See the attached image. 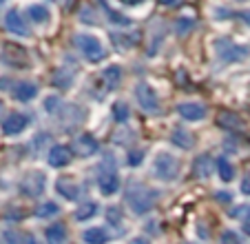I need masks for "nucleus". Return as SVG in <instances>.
<instances>
[{"label":"nucleus","instance_id":"nucleus-22","mask_svg":"<svg viewBox=\"0 0 250 244\" xmlns=\"http://www.w3.org/2000/svg\"><path fill=\"white\" fill-rule=\"evenodd\" d=\"M173 142L177 146H182V149H190V146H193V136H190L188 131H186V129H175L173 131Z\"/></svg>","mask_w":250,"mask_h":244},{"label":"nucleus","instance_id":"nucleus-6","mask_svg":"<svg viewBox=\"0 0 250 244\" xmlns=\"http://www.w3.org/2000/svg\"><path fill=\"white\" fill-rule=\"evenodd\" d=\"M44 187H47V180H44V175L40 173V171H36V173H27L22 178V182H20V189H22V193H24V195H29V197L42 195Z\"/></svg>","mask_w":250,"mask_h":244},{"label":"nucleus","instance_id":"nucleus-30","mask_svg":"<svg viewBox=\"0 0 250 244\" xmlns=\"http://www.w3.org/2000/svg\"><path fill=\"white\" fill-rule=\"evenodd\" d=\"M106 220H109L111 224H120V209H115V207L106 209Z\"/></svg>","mask_w":250,"mask_h":244},{"label":"nucleus","instance_id":"nucleus-16","mask_svg":"<svg viewBox=\"0 0 250 244\" xmlns=\"http://www.w3.org/2000/svg\"><path fill=\"white\" fill-rule=\"evenodd\" d=\"M82 240H84L86 244H106L109 242V233H106L102 226H91V229H86L84 233H82Z\"/></svg>","mask_w":250,"mask_h":244},{"label":"nucleus","instance_id":"nucleus-18","mask_svg":"<svg viewBox=\"0 0 250 244\" xmlns=\"http://www.w3.org/2000/svg\"><path fill=\"white\" fill-rule=\"evenodd\" d=\"M47 242L49 244H64L66 242V229H64V224L56 222V224L49 226V229H47Z\"/></svg>","mask_w":250,"mask_h":244},{"label":"nucleus","instance_id":"nucleus-2","mask_svg":"<svg viewBox=\"0 0 250 244\" xmlns=\"http://www.w3.org/2000/svg\"><path fill=\"white\" fill-rule=\"evenodd\" d=\"M73 43H76L78 51H82V56L89 62H100L106 56V49H104L102 40L98 36H93V33H78L73 38Z\"/></svg>","mask_w":250,"mask_h":244},{"label":"nucleus","instance_id":"nucleus-13","mask_svg":"<svg viewBox=\"0 0 250 244\" xmlns=\"http://www.w3.org/2000/svg\"><path fill=\"white\" fill-rule=\"evenodd\" d=\"M71 162V149L69 146H62L56 145L51 151H49V165L53 169H60V167H66Z\"/></svg>","mask_w":250,"mask_h":244},{"label":"nucleus","instance_id":"nucleus-23","mask_svg":"<svg viewBox=\"0 0 250 244\" xmlns=\"http://www.w3.org/2000/svg\"><path fill=\"white\" fill-rule=\"evenodd\" d=\"M219 124H222V127H226V129H239L241 127V120L235 116V113L224 111V113H219Z\"/></svg>","mask_w":250,"mask_h":244},{"label":"nucleus","instance_id":"nucleus-9","mask_svg":"<svg viewBox=\"0 0 250 244\" xmlns=\"http://www.w3.org/2000/svg\"><path fill=\"white\" fill-rule=\"evenodd\" d=\"M177 113H180L184 120H204L206 118V107H204L202 102H182L177 104Z\"/></svg>","mask_w":250,"mask_h":244},{"label":"nucleus","instance_id":"nucleus-24","mask_svg":"<svg viewBox=\"0 0 250 244\" xmlns=\"http://www.w3.org/2000/svg\"><path fill=\"white\" fill-rule=\"evenodd\" d=\"M60 213V207H58L56 202H44L42 207L38 209V218H53Z\"/></svg>","mask_w":250,"mask_h":244},{"label":"nucleus","instance_id":"nucleus-11","mask_svg":"<svg viewBox=\"0 0 250 244\" xmlns=\"http://www.w3.org/2000/svg\"><path fill=\"white\" fill-rule=\"evenodd\" d=\"M98 187H100V191H102L104 195H115V193H118V189H120L118 173H115L113 169H111V171H102V173H100V178H98Z\"/></svg>","mask_w":250,"mask_h":244},{"label":"nucleus","instance_id":"nucleus-17","mask_svg":"<svg viewBox=\"0 0 250 244\" xmlns=\"http://www.w3.org/2000/svg\"><path fill=\"white\" fill-rule=\"evenodd\" d=\"M102 80H104V85H106V89H115L120 85V80H122V69L118 65L106 67L102 71Z\"/></svg>","mask_w":250,"mask_h":244},{"label":"nucleus","instance_id":"nucleus-25","mask_svg":"<svg viewBox=\"0 0 250 244\" xmlns=\"http://www.w3.org/2000/svg\"><path fill=\"white\" fill-rule=\"evenodd\" d=\"M95 209H98V204H95V202H86V204H82V207L78 209L76 218H78V220H86V218L95 216Z\"/></svg>","mask_w":250,"mask_h":244},{"label":"nucleus","instance_id":"nucleus-26","mask_svg":"<svg viewBox=\"0 0 250 244\" xmlns=\"http://www.w3.org/2000/svg\"><path fill=\"white\" fill-rule=\"evenodd\" d=\"M113 116H115V120L118 122H124L128 118V107L124 102H115L113 104Z\"/></svg>","mask_w":250,"mask_h":244},{"label":"nucleus","instance_id":"nucleus-15","mask_svg":"<svg viewBox=\"0 0 250 244\" xmlns=\"http://www.w3.org/2000/svg\"><path fill=\"white\" fill-rule=\"evenodd\" d=\"M76 151L80 155H93L95 151H98V140H95L93 136H89V133H82L80 138L76 140Z\"/></svg>","mask_w":250,"mask_h":244},{"label":"nucleus","instance_id":"nucleus-34","mask_svg":"<svg viewBox=\"0 0 250 244\" xmlns=\"http://www.w3.org/2000/svg\"><path fill=\"white\" fill-rule=\"evenodd\" d=\"M241 189H244V191L250 195V178H246V180H244V184H241Z\"/></svg>","mask_w":250,"mask_h":244},{"label":"nucleus","instance_id":"nucleus-3","mask_svg":"<svg viewBox=\"0 0 250 244\" xmlns=\"http://www.w3.org/2000/svg\"><path fill=\"white\" fill-rule=\"evenodd\" d=\"M153 171H155V178L162 182H173L177 175H180V160L170 155L168 151H160L153 162Z\"/></svg>","mask_w":250,"mask_h":244},{"label":"nucleus","instance_id":"nucleus-36","mask_svg":"<svg viewBox=\"0 0 250 244\" xmlns=\"http://www.w3.org/2000/svg\"><path fill=\"white\" fill-rule=\"evenodd\" d=\"M131 244H148L146 240H142V238H135V240H131Z\"/></svg>","mask_w":250,"mask_h":244},{"label":"nucleus","instance_id":"nucleus-21","mask_svg":"<svg viewBox=\"0 0 250 244\" xmlns=\"http://www.w3.org/2000/svg\"><path fill=\"white\" fill-rule=\"evenodd\" d=\"M27 14L36 24H47L49 23V9L44 5H31L27 9Z\"/></svg>","mask_w":250,"mask_h":244},{"label":"nucleus","instance_id":"nucleus-1","mask_svg":"<svg viewBox=\"0 0 250 244\" xmlns=\"http://www.w3.org/2000/svg\"><path fill=\"white\" fill-rule=\"evenodd\" d=\"M126 202L128 207L137 213V216H144L153 209V202H155V193L151 189L142 187V184H131L126 191Z\"/></svg>","mask_w":250,"mask_h":244},{"label":"nucleus","instance_id":"nucleus-14","mask_svg":"<svg viewBox=\"0 0 250 244\" xmlns=\"http://www.w3.org/2000/svg\"><path fill=\"white\" fill-rule=\"evenodd\" d=\"M38 96V87L33 85V82H18L14 89V98L20 100V102H29Z\"/></svg>","mask_w":250,"mask_h":244},{"label":"nucleus","instance_id":"nucleus-39","mask_svg":"<svg viewBox=\"0 0 250 244\" xmlns=\"http://www.w3.org/2000/svg\"><path fill=\"white\" fill-rule=\"evenodd\" d=\"M162 2H164V5H175L177 0H162Z\"/></svg>","mask_w":250,"mask_h":244},{"label":"nucleus","instance_id":"nucleus-28","mask_svg":"<svg viewBox=\"0 0 250 244\" xmlns=\"http://www.w3.org/2000/svg\"><path fill=\"white\" fill-rule=\"evenodd\" d=\"M222 244H244L239 240V235L235 233V231H226V233L222 235Z\"/></svg>","mask_w":250,"mask_h":244},{"label":"nucleus","instance_id":"nucleus-10","mask_svg":"<svg viewBox=\"0 0 250 244\" xmlns=\"http://www.w3.org/2000/svg\"><path fill=\"white\" fill-rule=\"evenodd\" d=\"M27 124H29V118L24 116V113H11V116L2 122V131H5L7 136H18V133H22L24 129H27Z\"/></svg>","mask_w":250,"mask_h":244},{"label":"nucleus","instance_id":"nucleus-32","mask_svg":"<svg viewBox=\"0 0 250 244\" xmlns=\"http://www.w3.org/2000/svg\"><path fill=\"white\" fill-rule=\"evenodd\" d=\"M56 107H58V100L56 98H49L47 100V111H53Z\"/></svg>","mask_w":250,"mask_h":244},{"label":"nucleus","instance_id":"nucleus-37","mask_svg":"<svg viewBox=\"0 0 250 244\" xmlns=\"http://www.w3.org/2000/svg\"><path fill=\"white\" fill-rule=\"evenodd\" d=\"M27 244H38V240L33 238V235H29V238H27Z\"/></svg>","mask_w":250,"mask_h":244},{"label":"nucleus","instance_id":"nucleus-35","mask_svg":"<svg viewBox=\"0 0 250 244\" xmlns=\"http://www.w3.org/2000/svg\"><path fill=\"white\" fill-rule=\"evenodd\" d=\"M244 231H246V233H248V235H250V216H248V220H246V222H244Z\"/></svg>","mask_w":250,"mask_h":244},{"label":"nucleus","instance_id":"nucleus-19","mask_svg":"<svg viewBox=\"0 0 250 244\" xmlns=\"http://www.w3.org/2000/svg\"><path fill=\"white\" fill-rule=\"evenodd\" d=\"M193 171L197 178H208V175L212 173V160L208 158V155H199V158L195 160Z\"/></svg>","mask_w":250,"mask_h":244},{"label":"nucleus","instance_id":"nucleus-7","mask_svg":"<svg viewBox=\"0 0 250 244\" xmlns=\"http://www.w3.org/2000/svg\"><path fill=\"white\" fill-rule=\"evenodd\" d=\"M5 24H7V29H9L11 33H16V36H22V38L31 36V33H29L27 20H24L22 16H20V11H16V9H11L9 14L5 16Z\"/></svg>","mask_w":250,"mask_h":244},{"label":"nucleus","instance_id":"nucleus-33","mask_svg":"<svg viewBox=\"0 0 250 244\" xmlns=\"http://www.w3.org/2000/svg\"><path fill=\"white\" fill-rule=\"evenodd\" d=\"M239 16H241V20H244L246 24H250V11H241Z\"/></svg>","mask_w":250,"mask_h":244},{"label":"nucleus","instance_id":"nucleus-38","mask_svg":"<svg viewBox=\"0 0 250 244\" xmlns=\"http://www.w3.org/2000/svg\"><path fill=\"white\" fill-rule=\"evenodd\" d=\"M122 2H126V5H135V2H142V0H122Z\"/></svg>","mask_w":250,"mask_h":244},{"label":"nucleus","instance_id":"nucleus-4","mask_svg":"<svg viewBox=\"0 0 250 244\" xmlns=\"http://www.w3.org/2000/svg\"><path fill=\"white\" fill-rule=\"evenodd\" d=\"M135 98H137V104L146 113H155L160 109V98H157L155 89L148 82H140L135 87Z\"/></svg>","mask_w":250,"mask_h":244},{"label":"nucleus","instance_id":"nucleus-5","mask_svg":"<svg viewBox=\"0 0 250 244\" xmlns=\"http://www.w3.org/2000/svg\"><path fill=\"white\" fill-rule=\"evenodd\" d=\"M248 53H250V49L244 47V45H235V43H228V40H219L217 43V56L222 58L224 62L244 60Z\"/></svg>","mask_w":250,"mask_h":244},{"label":"nucleus","instance_id":"nucleus-29","mask_svg":"<svg viewBox=\"0 0 250 244\" xmlns=\"http://www.w3.org/2000/svg\"><path fill=\"white\" fill-rule=\"evenodd\" d=\"M142 160H144V151H131L128 153V165L131 167H137Z\"/></svg>","mask_w":250,"mask_h":244},{"label":"nucleus","instance_id":"nucleus-31","mask_svg":"<svg viewBox=\"0 0 250 244\" xmlns=\"http://www.w3.org/2000/svg\"><path fill=\"white\" fill-rule=\"evenodd\" d=\"M5 240H7V244H20V238L16 231H5Z\"/></svg>","mask_w":250,"mask_h":244},{"label":"nucleus","instance_id":"nucleus-40","mask_svg":"<svg viewBox=\"0 0 250 244\" xmlns=\"http://www.w3.org/2000/svg\"><path fill=\"white\" fill-rule=\"evenodd\" d=\"M0 111H2V102H0Z\"/></svg>","mask_w":250,"mask_h":244},{"label":"nucleus","instance_id":"nucleus-12","mask_svg":"<svg viewBox=\"0 0 250 244\" xmlns=\"http://www.w3.org/2000/svg\"><path fill=\"white\" fill-rule=\"evenodd\" d=\"M56 191L60 193L64 200H78V195H80V184H78L73 178L64 175V178H58Z\"/></svg>","mask_w":250,"mask_h":244},{"label":"nucleus","instance_id":"nucleus-27","mask_svg":"<svg viewBox=\"0 0 250 244\" xmlns=\"http://www.w3.org/2000/svg\"><path fill=\"white\" fill-rule=\"evenodd\" d=\"M193 27H195V23H193V20H188V18H182V20H177V23H175V29H177V33H180V36H186V33H188Z\"/></svg>","mask_w":250,"mask_h":244},{"label":"nucleus","instance_id":"nucleus-8","mask_svg":"<svg viewBox=\"0 0 250 244\" xmlns=\"http://www.w3.org/2000/svg\"><path fill=\"white\" fill-rule=\"evenodd\" d=\"M2 60L11 67H27L29 65V56L22 47H16V45H5V51H2Z\"/></svg>","mask_w":250,"mask_h":244},{"label":"nucleus","instance_id":"nucleus-41","mask_svg":"<svg viewBox=\"0 0 250 244\" xmlns=\"http://www.w3.org/2000/svg\"><path fill=\"white\" fill-rule=\"evenodd\" d=\"M0 2H5V0H0Z\"/></svg>","mask_w":250,"mask_h":244},{"label":"nucleus","instance_id":"nucleus-20","mask_svg":"<svg viewBox=\"0 0 250 244\" xmlns=\"http://www.w3.org/2000/svg\"><path fill=\"white\" fill-rule=\"evenodd\" d=\"M215 167H217V173H219V178H222L224 182H230V180L235 178V167L230 165V160L228 158H217Z\"/></svg>","mask_w":250,"mask_h":244}]
</instances>
